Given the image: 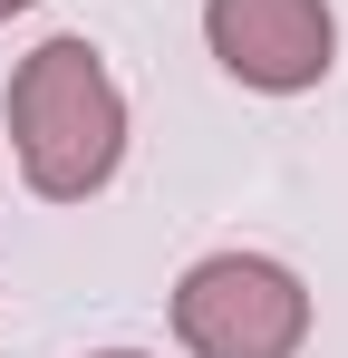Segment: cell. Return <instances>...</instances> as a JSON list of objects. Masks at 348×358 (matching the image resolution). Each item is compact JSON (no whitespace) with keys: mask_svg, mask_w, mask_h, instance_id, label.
Here are the masks:
<instances>
[{"mask_svg":"<svg viewBox=\"0 0 348 358\" xmlns=\"http://www.w3.org/2000/svg\"><path fill=\"white\" fill-rule=\"evenodd\" d=\"M174 339L194 358H290L310 339V291L261 252H213L174 291Z\"/></svg>","mask_w":348,"mask_h":358,"instance_id":"obj_2","label":"cell"},{"mask_svg":"<svg viewBox=\"0 0 348 358\" xmlns=\"http://www.w3.org/2000/svg\"><path fill=\"white\" fill-rule=\"evenodd\" d=\"M10 10H29V0H0V20H10Z\"/></svg>","mask_w":348,"mask_h":358,"instance_id":"obj_4","label":"cell"},{"mask_svg":"<svg viewBox=\"0 0 348 358\" xmlns=\"http://www.w3.org/2000/svg\"><path fill=\"white\" fill-rule=\"evenodd\" d=\"M203 39L213 59L242 78V87H319L329 78V49H339V20L329 0H203Z\"/></svg>","mask_w":348,"mask_h":358,"instance_id":"obj_3","label":"cell"},{"mask_svg":"<svg viewBox=\"0 0 348 358\" xmlns=\"http://www.w3.org/2000/svg\"><path fill=\"white\" fill-rule=\"evenodd\" d=\"M107 358H136V349H107Z\"/></svg>","mask_w":348,"mask_h":358,"instance_id":"obj_5","label":"cell"},{"mask_svg":"<svg viewBox=\"0 0 348 358\" xmlns=\"http://www.w3.org/2000/svg\"><path fill=\"white\" fill-rule=\"evenodd\" d=\"M10 145H20V175L49 203H78L116 175L126 155V97H116L107 59L87 39H49L29 49L10 78Z\"/></svg>","mask_w":348,"mask_h":358,"instance_id":"obj_1","label":"cell"}]
</instances>
